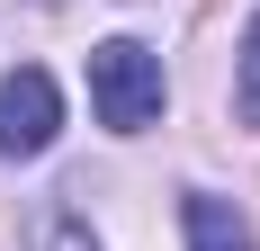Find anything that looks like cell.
<instances>
[{
	"label": "cell",
	"mask_w": 260,
	"mask_h": 251,
	"mask_svg": "<svg viewBox=\"0 0 260 251\" xmlns=\"http://www.w3.org/2000/svg\"><path fill=\"white\" fill-rule=\"evenodd\" d=\"M54 135H63V90H54V72L18 63V72L0 81V152L9 162H36Z\"/></svg>",
	"instance_id": "2"
},
{
	"label": "cell",
	"mask_w": 260,
	"mask_h": 251,
	"mask_svg": "<svg viewBox=\"0 0 260 251\" xmlns=\"http://www.w3.org/2000/svg\"><path fill=\"white\" fill-rule=\"evenodd\" d=\"M90 108H99V125H117V135H144V125L161 117V54L135 45V36L90 45Z\"/></svg>",
	"instance_id": "1"
},
{
	"label": "cell",
	"mask_w": 260,
	"mask_h": 251,
	"mask_svg": "<svg viewBox=\"0 0 260 251\" xmlns=\"http://www.w3.org/2000/svg\"><path fill=\"white\" fill-rule=\"evenodd\" d=\"M180 225H188V251H260V242H251V225H242L224 198H207V189H188Z\"/></svg>",
	"instance_id": "3"
},
{
	"label": "cell",
	"mask_w": 260,
	"mask_h": 251,
	"mask_svg": "<svg viewBox=\"0 0 260 251\" xmlns=\"http://www.w3.org/2000/svg\"><path fill=\"white\" fill-rule=\"evenodd\" d=\"M234 99H242V125H260V18L242 27V90Z\"/></svg>",
	"instance_id": "4"
}]
</instances>
